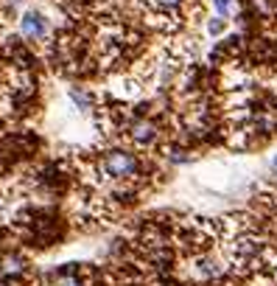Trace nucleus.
<instances>
[{"mask_svg":"<svg viewBox=\"0 0 277 286\" xmlns=\"http://www.w3.org/2000/svg\"><path fill=\"white\" fill-rule=\"evenodd\" d=\"M274 171H277V157H274Z\"/></svg>","mask_w":277,"mask_h":286,"instance_id":"0eeeda50","label":"nucleus"},{"mask_svg":"<svg viewBox=\"0 0 277 286\" xmlns=\"http://www.w3.org/2000/svg\"><path fill=\"white\" fill-rule=\"evenodd\" d=\"M36 286H96V272L84 267H62L48 272Z\"/></svg>","mask_w":277,"mask_h":286,"instance_id":"f03ea898","label":"nucleus"},{"mask_svg":"<svg viewBox=\"0 0 277 286\" xmlns=\"http://www.w3.org/2000/svg\"><path fill=\"white\" fill-rule=\"evenodd\" d=\"M185 0H151V6L160 9V12H176Z\"/></svg>","mask_w":277,"mask_h":286,"instance_id":"39448f33","label":"nucleus"},{"mask_svg":"<svg viewBox=\"0 0 277 286\" xmlns=\"http://www.w3.org/2000/svg\"><path fill=\"white\" fill-rule=\"evenodd\" d=\"M229 3H233V0H216L218 12H227V9H229Z\"/></svg>","mask_w":277,"mask_h":286,"instance_id":"423d86ee","label":"nucleus"},{"mask_svg":"<svg viewBox=\"0 0 277 286\" xmlns=\"http://www.w3.org/2000/svg\"><path fill=\"white\" fill-rule=\"evenodd\" d=\"M157 135H160L157 124L146 121V118H137V121L129 124V138H132L134 143H140V146H149V143H154Z\"/></svg>","mask_w":277,"mask_h":286,"instance_id":"20e7f679","label":"nucleus"},{"mask_svg":"<svg viewBox=\"0 0 277 286\" xmlns=\"http://www.w3.org/2000/svg\"><path fill=\"white\" fill-rule=\"evenodd\" d=\"M140 157L126 149H107L96 160V183L107 188H129L140 183Z\"/></svg>","mask_w":277,"mask_h":286,"instance_id":"f257e3e1","label":"nucleus"},{"mask_svg":"<svg viewBox=\"0 0 277 286\" xmlns=\"http://www.w3.org/2000/svg\"><path fill=\"white\" fill-rule=\"evenodd\" d=\"M20 31H23L28 39H42L48 34V20L39 12H25L20 17Z\"/></svg>","mask_w":277,"mask_h":286,"instance_id":"7ed1b4c3","label":"nucleus"}]
</instances>
